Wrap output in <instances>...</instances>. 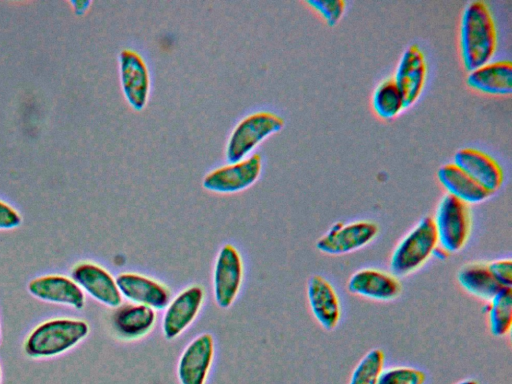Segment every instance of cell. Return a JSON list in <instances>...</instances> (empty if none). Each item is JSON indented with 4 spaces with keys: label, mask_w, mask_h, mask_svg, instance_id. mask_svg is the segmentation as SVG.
Masks as SVG:
<instances>
[{
    "label": "cell",
    "mask_w": 512,
    "mask_h": 384,
    "mask_svg": "<svg viewBox=\"0 0 512 384\" xmlns=\"http://www.w3.org/2000/svg\"><path fill=\"white\" fill-rule=\"evenodd\" d=\"M426 373L410 366H395L383 370L377 384H424Z\"/></svg>",
    "instance_id": "obj_26"
},
{
    "label": "cell",
    "mask_w": 512,
    "mask_h": 384,
    "mask_svg": "<svg viewBox=\"0 0 512 384\" xmlns=\"http://www.w3.org/2000/svg\"><path fill=\"white\" fill-rule=\"evenodd\" d=\"M432 220L438 246L448 255L457 253L466 246L472 229L469 205L445 194L438 202Z\"/></svg>",
    "instance_id": "obj_4"
},
{
    "label": "cell",
    "mask_w": 512,
    "mask_h": 384,
    "mask_svg": "<svg viewBox=\"0 0 512 384\" xmlns=\"http://www.w3.org/2000/svg\"><path fill=\"white\" fill-rule=\"evenodd\" d=\"M29 292L36 298L56 304L82 309L85 295L79 285L71 278L61 275H46L31 280Z\"/></svg>",
    "instance_id": "obj_18"
},
{
    "label": "cell",
    "mask_w": 512,
    "mask_h": 384,
    "mask_svg": "<svg viewBox=\"0 0 512 384\" xmlns=\"http://www.w3.org/2000/svg\"><path fill=\"white\" fill-rule=\"evenodd\" d=\"M384 362L385 355L380 348L369 350L352 371L349 384H377Z\"/></svg>",
    "instance_id": "obj_25"
},
{
    "label": "cell",
    "mask_w": 512,
    "mask_h": 384,
    "mask_svg": "<svg viewBox=\"0 0 512 384\" xmlns=\"http://www.w3.org/2000/svg\"><path fill=\"white\" fill-rule=\"evenodd\" d=\"M466 84L482 94L508 96L512 92V63L510 60L490 61L468 72Z\"/></svg>",
    "instance_id": "obj_20"
},
{
    "label": "cell",
    "mask_w": 512,
    "mask_h": 384,
    "mask_svg": "<svg viewBox=\"0 0 512 384\" xmlns=\"http://www.w3.org/2000/svg\"><path fill=\"white\" fill-rule=\"evenodd\" d=\"M72 279L99 303L117 308L122 304L116 278L105 268L91 262H82L72 270Z\"/></svg>",
    "instance_id": "obj_15"
},
{
    "label": "cell",
    "mask_w": 512,
    "mask_h": 384,
    "mask_svg": "<svg viewBox=\"0 0 512 384\" xmlns=\"http://www.w3.org/2000/svg\"><path fill=\"white\" fill-rule=\"evenodd\" d=\"M487 319L490 333L495 337L507 336L512 326V290L502 288L488 301Z\"/></svg>",
    "instance_id": "obj_23"
},
{
    "label": "cell",
    "mask_w": 512,
    "mask_h": 384,
    "mask_svg": "<svg viewBox=\"0 0 512 384\" xmlns=\"http://www.w3.org/2000/svg\"><path fill=\"white\" fill-rule=\"evenodd\" d=\"M305 3L331 27L341 20L346 8L342 0H309Z\"/></svg>",
    "instance_id": "obj_27"
},
{
    "label": "cell",
    "mask_w": 512,
    "mask_h": 384,
    "mask_svg": "<svg viewBox=\"0 0 512 384\" xmlns=\"http://www.w3.org/2000/svg\"><path fill=\"white\" fill-rule=\"evenodd\" d=\"M0 384H1V368H0Z\"/></svg>",
    "instance_id": "obj_32"
},
{
    "label": "cell",
    "mask_w": 512,
    "mask_h": 384,
    "mask_svg": "<svg viewBox=\"0 0 512 384\" xmlns=\"http://www.w3.org/2000/svg\"><path fill=\"white\" fill-rule=\"evenodd\" d=\"M261 170V156L254 153L211 170L205 175L202 185L214 193H236L253 185L258 180Z\"/></svg>",
    "instance_id": "obj_8"
},
{
    "label": "cell",
    "mask_w": 512,
    "mask_h": 384,
    "mask_svg": "<svg viewBox=\"0 0 512 384\" xmlns=\"http://www.w3.org/2000/svg\"><path fill=\"white\" fill-rule=\"evenodd\" d=\"M459 286L469 295L489 301L502 289L491 275L487 263L470 262L464 264L457 272Z\"/></svg>",
    "instance_id": "obj_22"
},
{
    "label": "cell",
    "mask_w": 512,
    "mask_h": 384,
    "mask_svg": "<svg viewBox=\"0 0 512 384\" xmlns=\"http://www.w3.org/2000/svg\"><path fill=\"white\" fill-rule=\"evenodd\" d=\"M119 74L127 103L136 111L142 110L149 98L150 74L141 54L123 49L119 54Z\"/></svg>",
    "instance_id": "obj_10"
},
{
    "label": "cell",
    "mask_w": 512,
    "mask_h": 384,
    "mask_svg": "<svg viewBox=\"0 0 512 384\" xmlns=\"http://www.w3.org/2000/svg\"><path fill=\"white\" fill-rule=\"evenodd\" d=\"M89 325L80 319H52L38 325L27 337L24 350L31 358L60 355L86 338Z\"/></svg>",
    "instance_id": "obj_2"
},
{
    "label": "cell",
    "mask_w": 512,
    "mask_h": 384,
    "mask_svg": "<svg viewBox=\"0 0 512 384\" xmlns=\"http://www.w3.org/2000/svg\"><path fill=\"white\" fill-rule=\"evenodd\" d=\"M495 281L503 288L512 286V261L510 258H499L486 262Z\"/></svg>",
    "instance_id": "obj_28"
},
{
    "label": "cell",
    "mask_w": 512,
    "mask_h": 384,
    "mask_svg": "<svg viewBox=\"0 0 512 384\" xmlns=\"http://www.w3.org/2000/svg\"><path fill=\"white\" fill-rule=\"evenodd\" d=\"M379 227L371 220H357L349 223L335 222L316 241V248L331 256L345 255L360 250L377 236Z\"/></svg>",
    "instance_id": "obj_6"
},
{
    "label": "cell",
    "mask_w": 512,
    "mask_h": 384,
    "mask_svg": "<svg viewBox=\"0 0 512 384\" xmlns=\"http://www.w3.org/2000/svg\"><path fill=\"white\" fill-rule=\"evenodd\" d=\"M215 353L214 338L209 333L195 337L183 350L177 364L180 384H206Z\"/></svg>",
    "instance_id": "obj_12"
},
{
    "label": "cell",
    "mask_w": 512,
    "mask_h": 384,
    "mask_svg": "<svg viewBox=\"0 0 512 384\" xmlns=\"http://www.w3.org/2000/svg\"><path fill=\"white\" fill-rule=\"evenodd\" d=\"M497 43L496 23L489 6L483 1L469 2L459 27V50L465 70L470 72L492 61Z\"/></svg>",
    "instance_id": "obj_1"
},
{
    "label": "cell",
    "mask_w": 512,
    "mask_h": 384,
    "mask_svg": "<svg viewBox=\"0 0 512 384\" xmlns=\"http://www.w3.org/2000/svg\"><path fill=\"white\" fill-rule=\"evenodd\" d=\"M70 4L73 6L75 13L82 15L88 10L91 1H70Z\"/></svg>",
    "instance_id": "obj_30"
},
{
    "label": "cell",
    "mask_w": 512,
    "mask_h": 384,
    "mask_svg": "<svg viewBox=\"0 0 512 384\" xmlns=\"http://www.w3.org/2000/svg\"><path fill=\"white\" fill-rule=\"evenodd\" d=\"M119 291L131 303L144 305L156 310L165 309L171 297L170 290L163 283L136 273L123 272L116 277Z\"/></svg>",
    "instance_id": "obj_17"
},
{
    "label": "cell",
    "mask_w": 512,
    "mask_h": 384,
    "mask_svg": "<svg viewBox=\"0 0 512 384\" xmlns=\"http://www.w3.org/2000/svg\"><path fill=\"white\" fill-rule=\"evenodd\" d=\"M437 178L446 194L467 205L482 203L492 195L453 163L442 165Z\"/></svg>",
    "instance_id": "obj_21"
},
{
    "label": "cell",
    "mask_w": 512,
    "mask_h": 384,
    "mask_svg": "<svg viewBox=\"0 0 512 384\" xmlns=\"http://www.w3.org/2000/svg\"><path fill=\"white\" fill-rule=\"evenodd\" d=\"M456 384H479V382L473 378H467L457 382Z\"/></svg>",
    "instance_id": "obj_31"
},
{
    "label": "cell",
    "mask_w": 512,
    "mask_h": 384,
    "mask_svg": "<svg viewBox=\"0 0 512 384\" xmlns=\"http://www.w3.org/2000/svg\"><path fill=\"white\" fill-rule=\"evenodd\" d=\"M156 311L150 307L125 303L115 308L111 317L112 328L122 340H138L149 334L156 323Z\"/></svg>",
    "instance_id": "obj_19"
},
{
    "label": "cell",
    "mask_w": 512,
    "mask_h": 384,
    "mask_svg": "<svg viewBox=\"0 0 512 384\" xmlns=\"http://www.w3.org/2000/svg\"><path fill=\"white\" fill-rule=\"evenodd\" d=\"M284 119L270 111H257L242 118L233 128L226 145L229 163L245 157L265 138L280 131Z\"/></svg>",
    "instance_id": "obj_5"
},
{
    "label": "cell",
    "mask_w": 512,
    "mask_h": 384,
    "mask_svg": "<svg viewBox=\"0 0 512 384\" xmlns=\"http://www.w3.org/2000/svg\"><path fill=\"white\" fill-rule=\"evenodd\" d=\"M347 290L365 299L389 302L401 294L402 284L391 272L366 267L356 270L349 277Z\"/></svg>",
    "instance_id": "obj_13"
},
{
    "label": "cell",
    "mask_w": 512,
    "mask_h": 384,
    "mask_svg": "<svg viewBox=\"0 0 512 384\" xmlns=\"http://www.w3.org/2000/svg\"><path fill=\"white\" fill-rule=\"evenodd\" d=\"M438 247L431 217L426 216L401 238L392 251L389 268L395 276L404 277L419 270Z\"/></svg>",
    "instance_id": "obj_3"
},
{
    "label": "cell",
    "mask_w": 512,
    "mask_h": 384,
    "mask_svg": "<svg viewBox=\"0 0 512 384\" xmlns=\"http://www.w3.org/2000/svg\"><path fill=\"white\" fill-rule=\"evenodd\" d=\"M243 261L232 244L223 245L215 259L212 288L216 305L227 309L236 300L243 281Z\"/></svg>",
    "instance_id": "obj_7"
},
{
    "label": "cell",
    "mask_w": 512,
    "mask_h": 384,
    "mask_svg": "<svg viewBox=\"0 0 512 384\" xmlns=\"http://www.w3.org/2000/svg\"><path fill=\"white\" fill-rule=\"evenodd\" d=\"M307 300L317 323L325 330H334L341 319L340 298L332 283L322 275L314 274L307 282Z\"/></svg>",
    "instance_id": "obj_16"
},
{
    "label": "cell",
    "mask_w": 512,
    "mask_h": 384,
    "mask_svg": "<svg viewBox=\"0 0 512 384\" xmlns=\"http://www.w3.org/2000/svg\"><path fill=\"white\" fill-rule=\"evenodd\" d=\"M205 299V291L198 284L179 292L165 307L162 317V333L165 339L180 336L196 319Z\"/></svg>",
    "instance_id": "obj_9"
},
{
    "label": "cell",
    "mask_w": 512,
    "mask_h": 384,
    "mask_svg": "<svg viewBox=\"0 0 512 384\" xmlns=\"http://www.w3.org/2000/svg\"><path fill=\"white\" fill-rule=\"evenodd\" d=\"M21 222L20 214L12 206L0 200V229H13Z\"/></svg>",
    "instance_id": "obj_29"
},
{
    "label": "cell",
    "mask_w": 512,
    "mask_h": 384,
    "mask_svg": "<svg viewBox=\"0 0 512 384\" xmlns=\"http://www.w3.org/2000/svg\"><path fill=\"white\" fill-rule=\"evenodd\" d=\"M371 103L375 114L384 120L395 118L405 109L402 94L393 78L383 80L375 88Z\"/></svg>",
    "instance_id": "obj_24"
},
{
    "label": "cell",
    "mask_w": 512,
    "mask_h": 384,
    "mask_svg": "<svg viewBox=\"0 0 512 384\" xmlns=\"http://www.w3.org/2000/svg\"><path fill=\"white\" fill-rule=\"evenodd\" d=\"M453 164L490 194L497 192L503 185L504 172L501 165L482 150L461 148L454 154Z\"/></svg>",
    "instance_id": "obj_14"
},
{
    "label": "cell",
    "mask_w": 512,
    "mask_h": 384,
    "mask_svg": "<svg viewBox=\"0 0 512 384\" xmlns=\"http://www.w3.org/2000/svg\"><path fill=\"white\" fill-rule=\"evenodd\" d=\"M427 61L418 44H410L402 53L393 80L402 94L405 108L420 97L427 79Z\"/></svg>",
    "instance_id": "obj_11"
}]
</instances>
